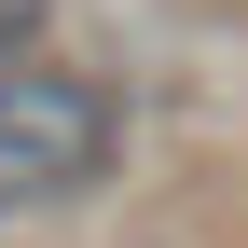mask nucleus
Wrapping results in <instances>:
<instances>
[{"mask_svg":"<svg viewBox=\"0 0 248 248\" xmlns=\"http://www.w3.org/2000/svg\"><path fill=\"white\" fill-rule=\"evenodd\" d=\"M42 42V0H0V55H28Z\"/></svg>","mask_w":248,"mask_h":248,"instance_id":"obj_2","label":"nucleus"},{"mask_svg":"<svg viewBox=\"0 0 248 248\" xmlns=\"http://www.w3.org/2000/svg\"><path fill=\"white\" fill-rule=\"evenodd\" d=\"M110 166V83L55 55H0V207H55Z\"/></svg>","mask_w":248,"mask_h":248,"instance_id":"obj_1","label":"nucleus"}]
</instances>
